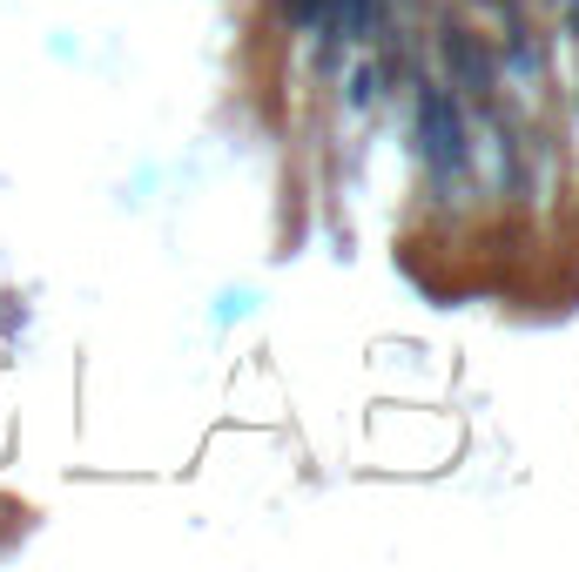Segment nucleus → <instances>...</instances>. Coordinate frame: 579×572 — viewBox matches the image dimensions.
I'll return each instance as SVG.
<instances>
[{
	"mask_svg": "<svg viewBox=\"0 0 579 572\" xmlns=\"http://www.w3.org/2000/svg\"><path fill=\"white\" fill-rule=\"evenodd\" d=\"M323 14V0H290V21H317Z\"/></svg>",
	"mask_w": 579,
	"mask_h": 572,
	"instance_id": "obj_5",
	"label": "nucleus"
},
{
	"mask_svg": "<svg viewBox=\"0 0 579 572\" xmlns=\"http://www.w3.org/2000/svg\"><path fill=\"white\" fill-rule=\"evenodd\" d=\"M338 34L344 41H371L378 34V0H338Z\"/></svg>",
	"mask_w": 579,
	"mask_h": 572,
	"instance_id": "obj_3",
	"label": "nucleus"
},
{
	"mask_svg": "<svg viewBox=\"0 0 579 572\" xmlns=\"http://www.w3.org/2000/svg\"><path fill=\"white\" fill-rule=\"evenodd\" d=\"M371 95H378V67H364V74H358V81H351V102H358V108H364V102H371Z\"/></svg>",
	"mask_w": 579,
	"mask_h": 572,
	"instance_id": "obj_4",
	"label": "nucleus"
},
{
	"mask_svg": "<svg viewBox=\"0 0 579 572\" xmlns=\"http://www.w3.org/2000/svg\"><path fill=\"white\" fill-rule=\"evenodd\" d=\"M418 135H425V162H432L438 176H452L458 162H465V122H458V108H452L445 89H425L418 95Z\"/></svg>",
	"mask_w": 579,
	"mask_h": 572,
	"instance_id": "obj_1",
	"label": "nucleus"
},
{
	"mask_svg": "<svg viewBox=\"0 0 579 572\" xmlns=\"http://www.w3.org/2000/svg\"><path fill=\"white\" fill-rule=\"evenodd\" d=\"M445 61L458 67V81H465L472 95H485V89H492V61L478 54V41H472V34H445Z\"/></svg>",
	"mask_w": 579,
	"mask_h": 572,
	"instance_id": "obj_2",
	"label": "nucleus"
}]
</instances>
